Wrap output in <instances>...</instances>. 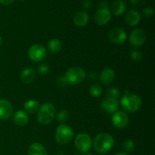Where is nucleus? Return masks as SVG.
I'll use <instances>...</instances> for the list:
<instances>
[{
	"label": "nucleus",
	"instance_id": "obj_32",
	"mask_svg": "<svg viewBox=\"0 0 155 155\" xmlns=\"http://www.w3.org/2000/svg\"><path fill=\"white\" fill-rule=\"evenodd\" d=\"M131 3L136 6H141L144 4L145 0H130Z\"/></svg>",
	"mask_w": 155,
	"mask_h": 155
},
{
	"label": "nucleus",
	"instance_id": "obj_12",
	"mask_svg": "<svg viewBox=\"0 0 155 155\" xmlns=\"http://www.w3.org/2000/svg\"><path fill=\"white\" fill-rule=\"evenodd\" d=\"M101 110L106 114H114L119 108V101L114 98L106 97L101 103Z\"/></svg>",
	"mask_w": 155,
	"mask_h": 155
},
{
	"label": "nucleus",
	"instance_id": "obj_11",
	"mask_svg": "<svg viewBox=\"0 0 155 155\" xmlns=\"http://www.w3.org/2000/svg\"><path fill=\"white\" fill-rule=\"evenodd\" d=\"M95 23L99 26L106 25L111 19V12L108 8H98L94 15Z\"/></svg>",
	"mask_w": 155,
	"mask_h": 155
},
{
	"label": "nucleus",
	"instance_id": "obj_29",
	"mask_svg": "<svg viewBox=\"0 0 155 155\" xmlns=\"http://www.w3.org/2000/svg\"><path fill=\"white\" fill-rule=\"evenodd\" d=\"M142 14H143L145 18H150L154 16V9L151 7H146L142 10Z\"/></svg>",
	"mask_w": 155,
	"mask_h": 155
},
{
	"label": "nucleus",
	"instance_id": "obj_30",
	"mask_svg": "<svg viewBox=\"0 0 155 155\" xmlns=\"http://www.w3.org/2000/svg\"><path fill=\"white\" fill-rule=\"evenodd\" d=\"M58 85L59 86H61V87H64V86H66L68 84V81H67L66 78H65V76H63V77H61L58 79Z\"/></svg>",
	"mask_w": 155,
	"mask_h": 155
},
{
	"label": "nucleus",
	"instance_id": "obj_13",
	"mask_svg": "<svg viewBox=\"0 0 155 155\" xmlns=\"http://www.w3.org/2000/svg\"><path fill=\"white\" fill-rule=\"evenodd\" d=\"M13 107L8 100L0 99V120H6L12 114Z\"/></svg>",
	"mask_w": 155,
	"mask_h": 155
},
{
	"label": "nucleus",
	"instance_id": "obj_21",
	"mask_svg": "<svg viewBox=\"0 0 155 155\" xmlns=\"http://www.w3.org/2000/svg\"><path fill=\"white\" fill-rule=\"evenodd\" d=\"M39 106H40V104H39V101L34 99H30L24 103V108L26 113L34 114L35 112L37 111Z\"/></svg>",
	"mask_w": 155,
	"mask_h": 155
},
{
	"label": "nucleus",
	"instance_id": "obj_25",
	"mask_svg": "<svg viewBox=\"0 0 155 155\" xmlns=\"http://www.w3.org/2000/svg\"><path fill=\"white\" fill-rule=\"evenodd\" d=\"M89 93L94 98H98L102 93V88L98 83L92 84L89 89Z\"/></svg>",
	"mask_w": 155,
	"mask_h": 155
},
{
	"label": "nucleus",
	"instance_id": "obj_26",
	"mask_svg": "<svg viewBox=\"0 0 155 155\" xmlns=\"http://www.w3.org/2000/svg\"><path fill=\"white\" fill-rule=\"evenodd\" d=\"M130 56H131L133 61L135 62L141 61L142 59L143 58V54H142V51L139 49H136V48H133L130 51Z\"/></svg>",
	"mask_w": 155,
	"mask_h": 155
},
{
	"label": "nucleus",
	"instance_id": "obj_2",
	"mask_svg": "<svg viewBox=\"0 0 155 155\" xmlns=\"http://www.w3.org/2000/svg\"><path fill=\"white\" fill-rule=\"evenodd\" d=\"M37 111V120L42 125H48L51 123L56 114L55 107L49 102L39 106Z\"/></svg>",
	"mask_w": 155,
	"mask_h": 155
},
{
	"label": "nucleus",
	"instance_id": "obj_6",
	"mask_svg": "<svg viewBox=\"0 0 155 155\" xmlns=\"http://www.w3.org/2000/svg\"><path fill=\"white\" fill-rule=\"evenodd\" d=\"M75 146L80 152H88L92 146V139L86 133H79L74 140Z\"/></svg>",
	"mask_w": 155,
	"mask_h": 155
},
{
	"label": "nucleus",
	"instance_id": "obj_15",
	"mask_svg": "<svg viewBox=\"0 0 155 155\" xmlns=\"http://www.w3.org/2000/svg\"><path fill=\"white\" fill-rule=\"evenodd\" d=\"M13 122L18 127H24L29 122V116L24 110H17L13 115Z\"/></svg>",
	"mask_w": 155,
	"mask_h": 155
},
{
	"label": "nucleus",
	"instance_id": "obj_10",
	"mask_svg": "<svg viewBox=\"0 0 155 155\" xmlns=\"http://www.w3.org/2000/svg\"><path fill=\"white\" fill-rule=\"evenodd\" d=\"M108 36L110 40L115 44H123L127 38V33L121 27H114L109 32Z\"/></svg>",
	"mask_w": 155,
	"mask_h": 155
},
{
	"label": "nucleus",
	"instance_id": "obj_23",
	"mask_svg": "<svg viewBox=\"0 0 155 155\" xmlns=\"http://www.w3.org/2000/svg\"><path fill=\"white\" fill-rule=\"evenodd\" d=\"M70 118V113L68 110L66 109H62L58 113L57 116H56V119H57L58 122L61 123V124H64L65 122L68 121Z\"/></svg>",
	"mask_w": 155,
	"mask_h": 155
},
{
	"label": "nucleus",
	"instance_id": "obj_37",
	"mask_svg": "<svg viewBox=\"0 0 155 155\" xmlns=\"http://www.w3.org/2000/svg\"><path fill=\"white\" fill-rule=\"evenodd\" d=\"M80 155H92V154H91V153H89V151H88V152H84V153H82Z\"/></svg>",
	"mask_w": 155,
	"mask_h": 155
},
{
	"label": "nucleus",
	"instance_id": "obj_5",
	"mask_svg": "<svg viewBox=\"0 0 155 155\" xmlns=\"http://www.w3.org/2000/svg\"><path fill=\"white\" fill-rule=\"evenodd\" d=\"M86 71L80 67H73L69 68L65 74V78L68 84L74 85V86L83 83V80L86 79Z\"/></svg>",
	"mask_w": 155,
	"mask_h": 155
},
{
	"label": "nucleus",
	"instance_id": "obj_38",
	"mask_svg": "<svg viewBox=\"0 0 155 155\" xmlns=\"http://www.w3.org/2000/svg\"><path fill=\"white\" fill-rule=\"evenodd\" d=\"M3 43V40H2V36H0V47L2 46V45Z\"/></svg>",
	"mask_w": 155,
	"mask_h": 155
},
{
	"label": "nucleus",
	"instance_id": "obj_34",
	"mask_svg": "<svg viewBox=\"0 0 155 155\" xmlns=\"http://www.w3.org/2000/svg\"><path fill=\"white\" fill-rule=\"evenodd\" d=\"M14 2V0H0V3L4 5H8Z\"/></svg>",
	"mask_w": 155,
	"mask_h": 155
},
{
	"label": "nucleus",
	"instance_id": "obj_22",
	"mask_svg": "<svg viewBox=\"0 0 155 155\" xmlns=\"http://www.w3.org/2000/svg\"><path fill=\"white\" fill-rule=\"evenodd\" d=\"M62 48V44L61 41L58 39H53L49 41L48 44V49L52 54H57L60 52Z\"/></svg>",
	"mask_w": 155,
	"mask_h": 155
},
{
	"label": "nucleus",
	"instance_id": "obj_7",
	"mask_svg": "<svg viewBox=\"0 0 155 155\" xmlns=\"http://www.w3.org/2000/svg\"><path fill=\"white\" fill-rule=\"evenodd\" d=\"M28 55L32 61L39 63L46 58V49L40 44H34L29 48Z\"/></svg>",
	"mask_w": 155,
	"mask_h": 155
},
{
	"label": "nucleus",
	"instance_id": "obj_18",
	"mask_svg": "<svg viewBox=\"0 0 155 155\" xmlns=\"http://www.w3.org/2000/svg\"><path fill=\"white\" fill-rule=\"evenodd\" d=\"M21 82L24 84H30L36 78V71L33 68H26L20 74Z\"/></svg>",
	"mask_w": 155,
	"mask_h": 155
},
{
	"label": "nucleus",
	"instance_id": "obj_24",
	"mask_svg": "<svg viewBox=\"0 0 155 155\" xmlns=\"http://www.w3.org/2000/svg\"><path fill=\"white\" fill-rule=\"evenodd\" d=\"M123 150L124 151L125 153H131L133 152L136 149V144L131 139H127L125 142H123L122 145Z\"/></svg>",
	"mask_w": 155,
	"mask_h": 155
},
{
	"label": "nucleus",
	"instance_id": "obj_14",
	"mask_svg": "<svg viewBox=\"0 0 155 155\" xmlns=\"http://www.w3.org/2000/svg\"><path fill=\"white\" fill-rule=\"evenodd\" d=\"M141 18H142V15H141L139 11H138L137 9L133 8L128 11L127 13L126 14L125 21L129 26L134 27V26L139 24L141 21Z\"/></svg>",
	"mask_w": 155,
	"mask_h": 155
},
{
	"label": "nucleus",
	"instance_id": "obj_36",
	"mask_svg": "<svg viewBox=\"0 0 155 155\" xmlns=\"http://www.w3.org/2000/svg\"><path fill=\"white\" fill-rule=\"evenodd\" d=\"M115 155H128V154L125 152H119V153H117Z\"/></svg>",
	"mask_w": 155,
	"mask_h": 155
},
{
	"label": "nucleus",
	"instance_id": "obj_19",
	"mask_svg": "<svg viewBox=\"0 0 155 155\" xmlns=\"http://www.w3.org/2000/svg\"><path fill=\"white\" fill-rule=\"evenodd\" d=\"M28 155H48V152L42 144L34 142L29 147Z\"/></svg>",
	"mask_w": 155,
	"mask_h": 155
},
{
	"label": "nucleus",
	"instance_id": "obj_17",
	"mask_svg": "<svg viewBox=\"0 0 155 155\" xmlns=\"http://www.w3.org/2000/svg\"><path fill=\"white\" fill-rule=\"evenodd\" d=\"M115 78V72L110 68H106L101 71L99 76L101 83L104 85H109L114 81Z\"/></svg>",
	"mask_w": 155,
	"mask_h": 155
},
{
	"label": "nucleus",
	"instance_id": "obj_35",
	"mask_svg": "<svg viewBox=\"0 0 155 155\" xmlns=\"http://www.w3.org/2000/svg\"><path fill=\"white\" fill-rule=\"evenodd\" d=\"M89 77L91 79V80H95L97 77V75H96V74H95L94 72H91V73H89Z\"/></svg>",
	"mask_w": 155,
	"mask_h": 155
},
{
	"label": "nucleus",
	"instance_id": "obj_8",
	"mask_svg": "<svg viewBox=\"0 0 155 155\" xmlns=\"http://www.w3.org/2000/svg\"><path fill=\"white\" fill-rule=\"evenodd\" d=\"M146 34L141 28L134 29L130 35V42L135 47H140L145 44Z\"/></svg>",
	"mask_w": 155,
	"mask_h": 155
},
{
	"label": "nucleus",
	"instance_id": "obj_31",
	"mask_svg": "<svg viewBox=\"0 0 155 155\" xmlns=\"http://www.w3.org/2000/svg\"><path fill=\"white\" fill-rule=\"evenodd\" d=\"M83 5L86 9L91 8V7H92V1H91V0H84L83 2Z\"/></svg>",
	"mask_w": 155,
	"mask_h": 155
},
{
	"label": "nucleus",
	"instance_id": "obj_16",
	"mask_svg": "<svg viewBox=\"0 0 155 155\" xmlns=\"http://www.w3.org/2000/svg\"><path fill=\"white\" fill-rule=\"evenodd\" d=\"M127 10V3L124 0H115L110 6V12L115 16L123 15Z\"/></svg>",
	"mask_w": 155,
	"mask_h": 155
},
{
	"label": "nucleus",
	"instance_id": "obj_20",
	"mask_svg": "<svg viewBox=\"0 0 155 155\" xmlns=\"http://www.w3.org/2000/svg\"><path fill=\"white\" fill-rule=\"evenodd\" d=\"M89 21V16L86 12H79L76 14L74 18V22L78 27H84Z\"/></svg>",
	"mask_w": 155,
	"mask_h": 155
},
{
	"label": "nucleus",
	"instance_id": "obj_3",
	"mask_svg": "<svg viewBox=\"0 0 155 155\" xmlns=\"http://www.w3.org/2000/svg\"><path fill=\"white\" fill-rule=\"evenodd\" d=\"M121 106L125 111L134 113L142 107V98L135 94H126L120 101Z\"/></svg>",
	"mask_w": 155,
	"mask_h": 155
},
{
	"label": "nucleus",
	"instance_id": "obj_28",
	"mask_svg": "<svg viewBox=\"0 0 155 155\" xmlns=\"http://www.w3.org/2000/svg\"><path fill=\"white\" fill-rule=\"evenodd\" d=\"M50 67L48 64H42L37 68V72L41 75H46L49 73Z\"/></svg>",
	"mask_w": 155,
	"mask_h": 155
},
{
	"label": "nucleus",
	"instance_id": "obj_1",
	"mask_svg": "<svg viewBox=\"0 0 155 155\" xmlns=\"http://www.w3.org/2000/svg\"><path fill=\"white\" fill-rule=\"evenodd\" d=\"M114 145V139L108 133H102L97 135L92 142V145L98 153L107 154L112 149Z\"/></svg>",
	"mask_w": 155,
	"mask_h": 155
},
{
	"label": "nucleus",
	"instance_id": "obj_4",
	"mask_svg": "<svg viewBox=\"0 0 155 155\" xmlns=\"http://www.w3.org/2000/svg\"><path fill=\"white\" fill-rule=\"evenodd\" d=\"M74 133L73 129L66 124H61L55 131V141L58 145H65L69 144L74 139Z\"/></svg>",
	"mask_w": 155,
	"mask_h": 155
},
{
	"label": "nucleus",
	"instance_id": "obj_33",
	"mask_svg": "<svg viewBox=\"0 0 155 155\" xmlns=\"http://www.w3.org/2000/svg\"><path fill=\"white\" fill-rule=\"evenodd\" d=\"M98 8H108L109 9V5L107 2L102 1L100 2L99 5H98Z\"/></svg>",
	"mask_w": 155,
	"mask_h": 155
},
{
	"label": "nucleus",
	"instance_id": "obj_9",
	"mask_svg": "<svg viewBox=\"0 0 155 155\" xmlns=\"http://www.w3.org/2000/svg\"><path fill=\"white\" fill-rule=\"evenodd\" d=\"M111 122L115 128L123 129L129 124V116L126 112L117 110L112 115Z\"/></svg>",
	"mask_w": 155,
	"mask_h": 155
},
{
	"label": "nucleus",
	"instance_id": "obj_27",
	"mask_svg": "<svg viewBox=\"0 0 155 155\" xmlns=\"http://www.w3.org/2000/svg\"><path fill=\"white\" fill-rule=\"evenodd\" d=\"M106 94H107V97L114 98V99H117V100L120 97V95H121L119 89L114 87L109 88V89L107 90Z\"/></svg>",
	"mask_w": 155,
	"mask_h": 155
}]
</instances>
